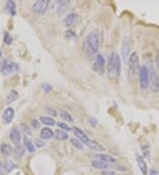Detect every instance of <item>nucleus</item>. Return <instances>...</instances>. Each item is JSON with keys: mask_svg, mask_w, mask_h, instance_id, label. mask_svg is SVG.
Masks as SVG:
<instances>
[{"mask_svg": "<svg viewBox=\"0 0 159 175\" xmlns=\"http://www.w3.org/2000/svg\"><path fill=\"white\" fill-rule=\"evenodd\" d=\"M0 175H3V174H0Z\"/></svg>", "mask_w": 159, "mask_h": 175, "instance_id": "40", "label": "nucleus"}, {"mask_svg": "<svg viewBox=\"0 0 159 175\" xmlns=\"http://www.w3.org/2000/svg\"><path fill=\"white\" fill-rule=\"evenodd\" d=\"M88 147L90 148L91 149H93L95 151H98V152H103L105 151V148L103 147V145L98 142L97 141H95V140H90L89 142L88 143Z\"/></svg>", "mask_w": 159, "mask_h": 175, "instance_id": "14", "label": "nucleus"}, {"mask_svg": "<svg viewBox=\"0 0 159 175\" xmlns=\"http://www.w3.org/2000/svg\"><path fill=\"white\" fill-rule=\"evenodd\" d=\"M5 9L11 15H12V16L16 15V5H15V3L13 1H11V0L7 1Z\"/></svg>", "mask_w": 159, "mask_h": 175, "instance_id": "20", "label": "nucleus"}, {"mask_svg": "<svg viewBox=\"0 0 159 175\" xmlns=\"http://www.w3.org/2000/svg\"><path fill=\"white\" fill-rule=\"evenodd\" d=\"M60 118L65 121H67V122H74L73 117L69 114V112H67L65 110L60 111Z\"/></svg>", "mask_w": 159, "mask_h": 175, "instance_id": "26", "label": "nucleus"}, {"mask_svg": "<svg viewBox=\"0 0 159 175\" xmlns=\"http://www.w3.org/2000/svg\"><path fill=\"white\" fill-rule=\"evenodd\" d=\"M91 166L95 169H99V170H106L108 168L109 165L105 162H103L102 160L99 159H95L91 161Z\"/></svg>", "mask_w": 159, "mask_h": 175, "instance_id": "15", "label": "nucleus"}, {"mask_svg": "<svg viewBox=\"0 0 159 175\" xmlns=\"http://www.w3.org/2000/svg\"><path fill=\"white\" fill-rule=\"evenodd\" d=\"M16 166L13 163H12L11 161H5V169L7 171V172H11L12 169H14Z\"/></svg>", "mask_w": 159, "mask_h": 175, "instance_id": "29", "label": "nucleus"}, {"mask_svg": "<svg viewBox=\"0 0 159 175\" xmlns=\"http://www.w3.org/2000/svg\"><path fill=\"white\" fill-rule=\"evenodd\" d=\"M54 136L53 131L49 128H43L40 132V137L43 140H49Z\"/></svg>", "mask_w": 159, "mask_h": 175, "instance_id": "16", "label": "nucleus"}, {"mask_svg": "<svg viewBox=\"0 0 159 175\" xmlns=\"http://www.w3.org/2000/svg\"><path fill=\"white\" fill-rule=\"evenodd\" d=\"M57 125L59 128H61V130H64V131H71L72 130V128L64 122H57Z\"/></svg>", "mask_w": 159, "mask_h": 175, "instance_id": "30", "label": "nucleus"}, {"mask_svg": "<svg viewBox=\"0 0 159 175\" xmlns=\"http://www.w3.org/2000/svg\"><path fill=\"white\" fill-rule=\"evenodd\" d=\"M96 157L99 160H102L105 163H114V162H116V159L114 157L110 156V155H107V154H98V155H96Z\"/></svg>", "mask_w": 159, "mask_h": 175, "instance_id": "22", "label": "nucleus"}, {"mask_svg": "<svg viewBox=\"0 0 159 175\" xmlns=\"http://www.w3.org/2000/svg\"><path fill=\"white\" fill-rule=\"evenodd\" d=\"M70 142H71L72 145L74 148H76L77 149H80V150L83 149V144H82V142L80 140H78V139L76 138H72L70 140Z\"/></svg>", "mask_w": 159, "mask_h": 175, "instance_id": "28", "label": "nucleus"}, {"mask_svg": "<svg viewBox=\"0 0 159 175\" xmlns=\"http://www.w3.org/2000/svg\"><path fill=\"white\" fill-rule=\"evenodd\" d=\"M136 161H137V166L139 167L140 172L142 173V174L147 175L148 166H147V163L145 162L143 157H141L140 155H136Z\"/></svg>", "mask_w": 159, "mask_h": 175, "instance_id": "10", "label": "nucleus"}, {"mask_svg": "<svg viewBox=\"0 0 159 175\" xmlns=\"http://www.w3.org/2000/svg\"><path fill=\"white\" fill-rule=\"evenodd\" d=\"M23 142H24V145L26 149H28L29 152H35L36 151V148L34 146V143L32 142V141L30 139L25 136L24 139H23Z\"/></svg>", "mask_w": 159, "mask_h": 175, "instance_id": "23", "label": "nucleus"}, {"mask_svg": "<svg viewBox=\"0 0 159 175\" xmlns=\"http://www.w3.org/2000/svg\"><path fill=\"white\" fill-rule=\"evenodd\" d=\"M0 150H1V153L6 157L10 156L12 152V146L8 144V143H2L0 145Z\"/></svg>", "mask_w": 159, "mask_h": 175, "instance_id": "19", "label": "nucleus"}, {"mask_svg": "<svg viewBox=\"0 0 159 175\" xmlns=\"http://www.w3.org/2000/svg\"><path fill=\"white\" fill-rule=\"evenodd\" d=\"M10 139L11 141L15 144V145H19V142H20V140H21V136H20V133L17 128H13L10 130L9 133Z\"/></svg>", "mask_w": 159, "mask_h": 175, "instance_id": "9", "label": "nucleus"}, {"mask_svg": "<svg viewBox=\"0 0 159 175\" xmlns=\"http://www.w3.org/2000/svg\"><path fill=\"white\" fill-rule=\"evenodd\" d=\"M2 57V52H1V50H0V58Z\"/></svg>", "mask_w": 159, "mask_h": 175, "instance_id": "39", "label": "nucleus"}, {"mask_svg": "<svg viewBox=\"0 0 159 175\" xmlns=\"http://www.w3.org/2000/svg\"><path fill=\"white\" fill-rule=\"evenodd\" d=\"M139 82L140 87L142 89H146L150 87V68L145 65H140L139 71Z\"/></svg>", "mask_w": 159, "mask_h": 175, "instance_id": "4", "label": "nucleus"}, {"mask_svg": "<svg viewBox=\"0 0 159 175\" xmlns=\"http://www.w3.org/2000/svg\"><path fill=\"white\" fill-rule=\"evenodd\" d=\"M77 20H78V15L76 13H70L65 17L63 20V25L66 28H72L76 24Z\"/></svg>", "mask_w": 159, "mask_h": 175, "instance_id": "8", "label": "nucleus"}, {"mask_svg": "<svg viewBox=\"0 0 159 175\" xmlns=\"http://www.w3.org/2000/svg\"><path fill=\"white\" fill-rule=\"evenodd\" d=\"M74 135H76L77 139L80 140L81 142H83V143H88V142H89L90 140L88 139V135L85 134L82 130H81L79 128L74 127Z\"/></svg>", "mask_w": 159, "mask_h": 175, "instance_id": "12", "label": "nucleus"}, {"mask_svg": "<svg viewBox=\"0 0 159 175\" xmlns=\"http://www.w3.org/2000/svg\"><path fill=\"white\" fill-rule=\"evenodd\" d=\"M12 37H11L8 32L5 33V37H4V43L7 45H10L12 44Z\"/></svg>", "mask_w": 159, "mask_h": 175, "instance_id": "31", "label": "nucleus"}, {"mask_svg": "<svg viewBox=\"0 0 159 175\" xmlns=\"http://www.w3.org/2000/svg\"><path fill=\"white\" fill-rule=\"evenodd\" d=\"M121 71V58L117 52H112L107 64V75L110 79L116 80L119 77Z\"/></svg>", "mask_w": 159, "mask_h": 175, "instance_id": "2", "label": "nucleus"}, {"mask_svg": "<svg viewBox=\"0 0 159 175\" xmlns=\"http://www.w3.org/2000/svg\"><path fill=\"white\" fill-rule=\"evenodd\" d=\"M140 61L139 55L136 51L133 52L128 58V77L131 81H133L140 71Z\"/></svg>", "mask_w": 159, "mask_h": 175, "instance_id": "3", "label": "nucleus"}, {"mask_svg": "<svg viewBox=\"0 0 159 175\" xmlns=\"http://www.w3.org/2000/svg\"><path fill=\"white\" fill-rule=\"evenodd\" d=\"M55 138L58 141H64V140H66L68 138V135L66 131L57 129L55 131Z\"/></svg>", "mask_w": 159, "mask_h": 175, "instance_id": "24", "label": "nucleus"}, {"mask_svg": "<svg viewBox=\"0 0 159 175\" xmlns=\"http://www.w3.org/2000/svg\"><path fill=\"white\" fill-rule=\"evenodd\" d=\"M40 121L46 126H54L55 125V120L48 116H41Z\"/></svg>", "mask_w": 159, "mask_h": 175, "instance_id": "25", "label": "nucleus"}, {"mask_svg": "<svg viewBox=\"0 0 159 175\" xmlns=\"http://www.w3.org/2000/svg\"><path fill=\"white\" fill-rule=\"evenodd\" d=\"M122 57H123V59L124 61H126L128 58H129V52H130V44L128 43V41L126 39H124V42H123V44H122Z\"/></svg>", "mask_w": 159, "mask_h": 175, "instance_id": "13", "label": "nucleus"}, {"mask_svg": "<svg viewBox=\"0 0 159 175\" xmlns=\"http://www.w3.org/2000/svg\"><path fill=\"white\" fill-rule=\"evenodd\" d=\"M102 175H116L113 171H110V170H103L102 171Z\"/></svg>", "mask_w": 159, "mask_h": 175, "instance_id": "36", "label": "nucleus"}, {"mask_svg": "<svg viewBox=\"0 0 159 175\" xmlns=\"http://www.w3.org/2000/svg\"><path fill=\"white\" fill-rule=\"evenodd\" d=\"M150 68V90L154 93L159 91V75L154 67Z\"/></svg>", "mask_w": 159, "mask_h": 175, "instance_id": "5", "label": "nucleus"}, {"mask_svg": "<svg viewBox=\"0 0 159 175\" xmlns=\"http://www.w3.org/2000/svg\"><path fill=\"white\" fill-rule=\"evenodd\" d=\"M13 66H14V65L11 62H8V61L5 62V64L1 67V73L4 75H9L13 71Z\"/></svg>", "mask_w": 159, "mask_h": 175, "instance_id": "17", "label": "nucleus"}, {"mask_svg": "<svg viewBox=\"0 0 159 175\" xmlns=\"http://www.w3.org/2000/svg\"><path fill=\"white\" fill-rule=\"evenodd\" d=\"M100 45V36L97 31L90 32L87 37H85L82 44V51L85 57L88 59H93L96 58L97 51L99 50Z\"/></svg>", "mask_w": 159, "mask_h": 175, "instance_id": "1", "label": "nucleus"}, {"mask_svg": "<svg viewBox=\"0 0 159 175\" xmlns=\"http://www.w3.org/2000/svg\"><path fill=\"white\" fill-rule=\"evenodd\" d=\"M104 65L105 60L103 55L98 54L95 58V63H94V71L98 74H103L104 72Z\"/></svg>", "mask_w": 159, "mask_h": 175, "instance_id": "7", "label": "nucleus"}, {"mask_svg": "<svg viewBox=\"0 0 159 175\" xmlns=\"http://www.w3.org/2000/svg\"><path fill=\"white\" fill-rule=\"evenodd\" d=\"M57 11L58 12H64L66 10V7L68 5V2L67 1H58L57 3Z\"/></svg>", "mask_w": 159, "mask_h": 175, "instance_id": "27", "label": "nucleus"}, {"mask_svg": "<svg viewBox=\"0 0 159 175\" xmlns=\"http://www.w3.org/2000/svg\"><path fill=\"white\" fill-rule=\"evenodd\" d=\"M20 127H21V129L22 131L24 132V134H26L27 135H31V130L29 128L28 125L26 124H20Z\"/></svg>", "mask_w": 159, "mask_h": 175, "instance_id": "33", "label": "nucleus"}, {"mask_svg": "<svg viewBox=\"0 0 159 175\" xmlns=\"http://www.w3.org/2000/svg\"><path fill=\"white\" fill-rule=\"evenodd\" d=\"M18 97H19V94L16 90H14V89L10 90L5 96V102H6V103H11L15 101L16 99H18Z\"/></svg>", "mask_w": 159, "mask_h": 175, "instance_id": "18", "label": "nucleus"}, {"mask_svg": "<svg viewBox=\"0 0 159 175\" xmlns=\"http://www.w3.org/2000/svg\"><path fill=\"white\" fill-rule=\"evenodd\" d=\"M25 147L23 146V145H17L16 148L14 149V157L15 158H17V159H19L20 157H23V155H24V153H25Z\"/></svg>", "mask_w": 159, "mask_h": 175, "instance_id": "21", "label": "nucleus"}, {"mask_svg": "<svg viewBox=\"0 0 159 175\" xmlns=\"http://www.w3.org/2000/svg\"><path fill=\"white\" fill-rule=\"evenodd\" d=\"M2 117H3V120L5 121V123L10 124L12 122V119H13V117H14V110L12 107L6 108L3 112Z\"/></svg>", "mask_w": 159, "mask_h": 175, "instance_id": "11", "label": "nucleus"}, {"mask_svg": "<svg viewBox=\"0 0 159 175\" xmlns=\"http://www.w3.org/2000/svg\"><path fill=\"white\" fill-rule=\"evenodd\" d=\"M36 145L37 146L38 148H41V147H43L44 145H45V142H43V141H41V140H36Z\"/></svg>", "mask_w": 159, "mask_h": 175, "instance_id": "35", "label": "nucleus"}, {"mask_svg": "<svg viewBox=\"0 0 159 175\" xmlns=\"http://www.w3.org/2000/svg\"><path fill=\"white\" fill-rule=\"evenodd\" d=\"M42 89L45 93H50L52 90V86L49 83H43L42 85Z\"/></svg>", "mask_w": 159, "mask_h": 175, "instance_id": "32", "label": "nucleus"}, {"mask_svg": "<svg viewBox=\"0 0 159 175\" xmlns=\"http://www.w3.org/2000/svg\"><path fill=\"white\" fill-rule=\"evenodd\" d=\"M31 124H32L33 128L35 129L39 128V127H40V123H39V121H37L36 120H32V121H31Z\"/></svg>", "mask_w": 159, "mask_h": 175, "instance_id": "34", "label": "nucleus"}, {"mask_svg": "<svg viewBox=\"0 0 159 175\" xmlns=\"http://www.w3.org/2000/svg\"><path fill=\"white\" fill-rule=\"evenodd\" d=\"M150 175H159V174L158 172H157V170H155V169H151V170H150Z\"/></svg>", "mask_w": 159, "mask_h": 175, "instance_id": "38", "label": "nucleus"}, {"mask_svg": "<svg viewBox=\"0 0 159 175\" xmlns=\"http://www.w3.org/2000/svg\"><path fill=\"white\" fill-rule=\"evenodd\" d=\"M156 64H157V69H158V72H159V51H157V58H156Z\"/></svg>", "mask_w": 159, "mask_h": 175, "instance_id": "37", "label": "nucleus"}, {"mask_svg": "<svg viewBox=\"0 0 159 175\" xmlns=\"http://www.w3.org/2000/svg\"><path fill=\"white\" fill-rule=\"evenodd\" d=\"M49 5H50L49 0H38L32 5V9L37 14H43L46 12Z\"/></svg>", "mask_w": 159, "mask_h": 175, "instance_id": "6", "label": "nucleus"}]
</instances>
